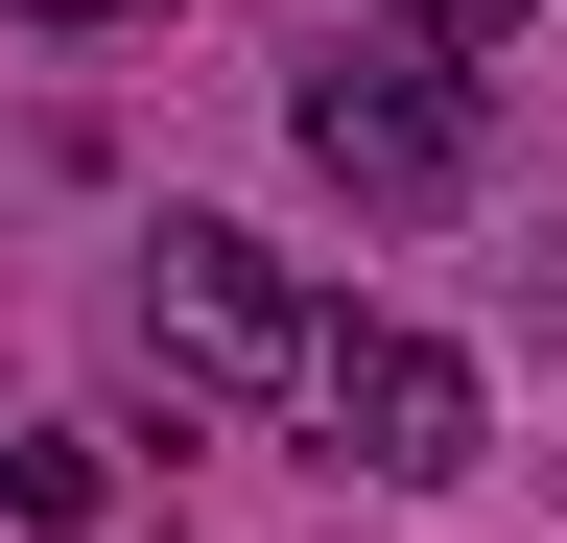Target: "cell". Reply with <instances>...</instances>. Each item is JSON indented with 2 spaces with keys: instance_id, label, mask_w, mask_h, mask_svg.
<instances>
[{
  "instance_id": "6da1fadb",
  "label": "cell",
  "mask_w": 567,
  "mask_h": 543,
  "mask_svg": "<svg viewBox=\"0 0 567 543\" xmlns=\"http://www.w3.org/2000/svg\"><path fill=\"white\" fill-rule=\"evenodd\" d=\"M142 355H166V449H189V426H237V401L308 378V284H284L237 213H166L142 237Z\"/></svg>"
},
{
  "instance_id": "7a4b0ae2",
  "label": "cell",
  "mask_w": 567,
  "mask_h": 543,
  "mask_svg": "<svg viewBox=\"0 0 567 543\" xmlns=\"http://www.w3.org/2000/svg\"><path fill=\"white\" fill-rule=\"evenodd\" d=\"M308 166L354 189V213H473V166H496V118H473V72L450 48H308Z\"/></svg>"
},
{
  "instance_id": "3957f363",
  "label": "cell",
  "mask_w": 567,
  "mask_h": 543,
  "mask_svg": "<svg viewBox=\"0 0 567 543\" xmlns=\"http://www.w3.org/2000/svg\"><path fill=\"white\" fill-rule=\"evenodd\" d=\"M308 401L354 426V472H402V497H450V472L496 449V401H473L450 331H308Z\"/></svg>"
},
{
  "instance_id": "277c9868",
  "label": "cell",
  "mask_w": 567,
  "mask_h": 543,
  "mask_svg": "<svg viewBox=\"0 0 567 543\" xmlns=\"http://www.w3.org/2000/svg\"><path fill=\"white\" fill-rule=\"evenodd\" d=\"M0 520H24V543H95L118 520V449L95 426H24V449H0Z\"/></svg>"
},
{
  "instance_id": "5b68a950",
  "label": "cell",
  "mask_w": 567,
  "mask_h": 543,
  "mask_svg": "<svg viewBox=\"0 0 567 543\" xmlns=\"http://www.w3.org/2000/svg\"><path fill=\"white\" fill-rule=\"evenodd\" d=\"M544 24V0H402V48H450V72H473V48H520Z\"/></svg>"
},
{
  "instance_id": "8992f818",
  "label": "cell",
  "mask_w": 567,
  "mask_h": 543,
  "mask_svg": "<svg viewBox=\"0 0 567 543\" xmlns=\"http://www.w3.org/2000/svg\"><path fill=\"white\" fill-rule=\"evenodd\" d=\"M520 331H544V355H567V237H544V260H520Z\"/></svg>"
},
{
  "instance_id": "52a82bcc",
  "label": "cell",
  "mask_w": 567,
  "mask_h": 543,
  "mask_svg": "<svg viewBox=\"0 0 567 543\" xmlns=\"http://www.w3.org/2000/svg\"><path fill=\"white\" fill-rule=\"evenodd\" d=\"M71 24H118V0H71Z\"/></svg>"
}]
</instances>
